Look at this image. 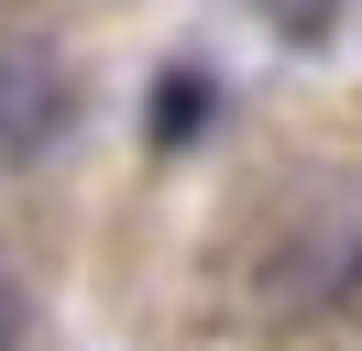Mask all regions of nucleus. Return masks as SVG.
<instances>
[{"label":"nucleus","instance_id":"nucleus-1","mask_svg":"<svg viewBox=\"0 0 362 351\" xmlns=\"http://www.w3.org/2000/svg\"><path fill=\"white\" fill-rule=\"evenodd\" d=\"M66 121V77L33 55H0V154H45Z\"/></svg>","mask_w":362,"mask_h":351},{"label":"nucleus","instance_id":"nucleus-2","mask_svg":"<svg viewBox=\"0 0 362 351\" xmlns=\"http://www.w3.org/2000/svg\"><path fill=\"white\" fill-rule=\"evenodd\" d=\"M198 121H209V77H187V66H176V77L154 88V143H176V132H198Z\"/></svg>","mask_w":362,"mask_h":351},{"label":"nucleus","instance_id":"nucleus-3","mask_svg":"<svg viewBox=\"0 0 362 351\" xmlns=\"http://www.w3.org/2000/svg\"><path fill=\"white\" fill-rule=\"evenodd\" d=\"M0 351H23V307H11V297H0Z\"/></svg>","mask_w":362,"mask_h":351}]
</instances>
